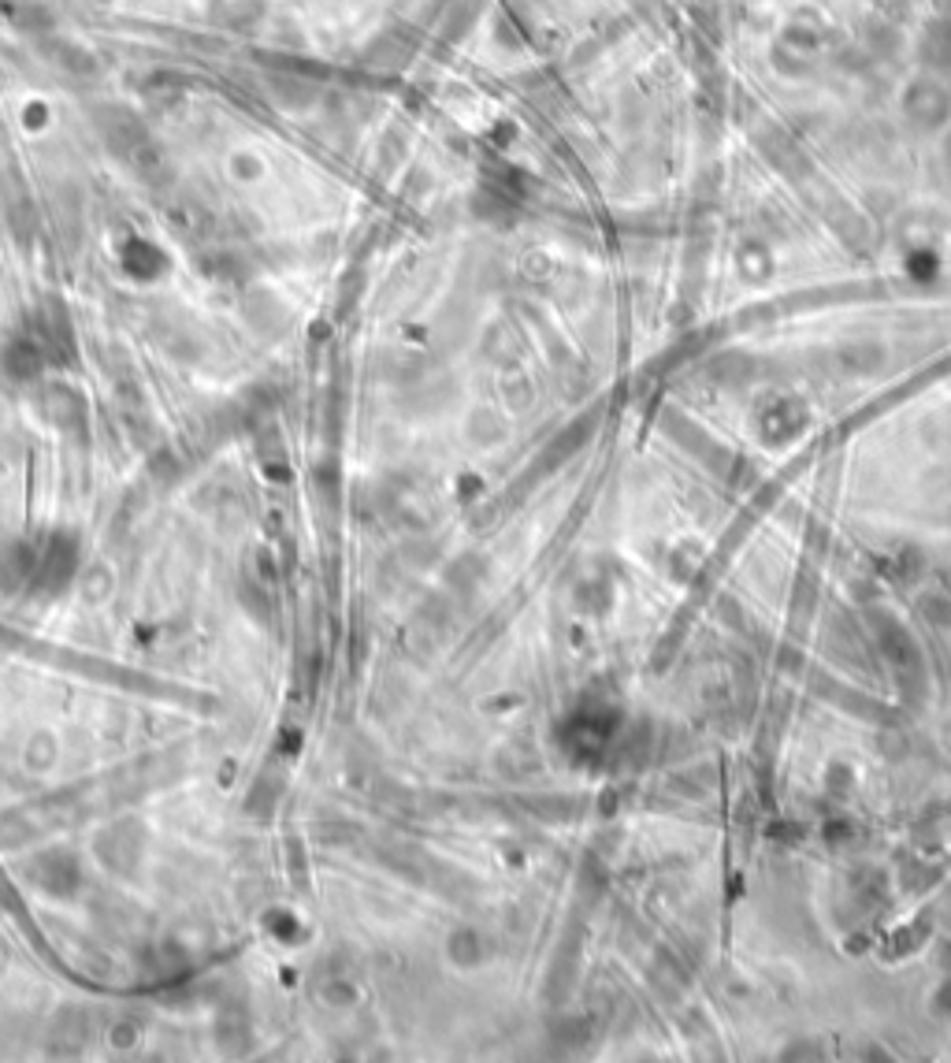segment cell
<instances>
[{"instance_id":"obj_2","label":"cell","mask_w":951,"mask_h":1063,"mask_svg":"<svg viewBox=\"0 0 951 1063\" xmlns=\"http://www.w3.org/2000/svg\"><path fill=\"white\" fill-rule=\"evenodd\" d=\"M261 15V0H212V19L223 27H249Z\"/></svg>"},{"instance_id":"obj_1","label":"cell","mask_w":951,"mask_h":1063,"mask_svg":"<svg viewBox=\"0 0 951 1063\" xmlns=\"http://www.w3.org/2000/svg\"><path fill=\"white\" fill-rule=\"evenodd\" d=\"M268 90H272L275 97V105H283V108H309L316 101V82L309 79H298V75H287V71H279V75H272V82H268Z\"/></svg>"}]
</instances>
